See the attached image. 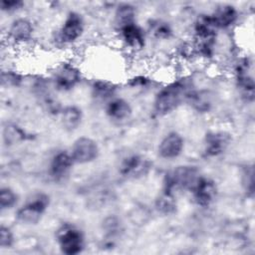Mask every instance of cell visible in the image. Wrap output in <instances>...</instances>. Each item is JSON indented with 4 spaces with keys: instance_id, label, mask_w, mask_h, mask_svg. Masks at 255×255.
Segmentation results:
<instances>
[{
    "instance_id": "obj_1",
    "label": "cell",
    "mask_w": 255,
    "mask_h": 255,
    "mask_svg": "<svg viewBox=\"0 0 255 255\" xmlns=\"http://www.w3.org/2000/svg\"><path fill=\"white\" fill-rule=\"evenodd\" d=\"M194 89L192 80L187 77H179L164 84L154 95L152 101L153 114L162 118L175 112L182 104L187 102Z\"/></svg>"
},
{
    "instance_id": "obj_2",
    "label": "cell",
    "mask_w": 255,
    "mask_h": 255,
    "mask_svg": "<svg viewBox=\"0 0 255 255\" xmlns=\"http://www.w3.org/2000/svg\"><path fill=\"white\" fill-rule=\"evenodd\" d=\"M51 204V197L44 191H36L30 194L24 203L15 211L16 220L24 225L38 224Z\"/></svg>"
},
{
    "instance_id": "obj_3",
    "label": "cell",
    "mask_w": 255,
    "mask_h": 255,
    "mask_svg": "<svg viewBox=\"0 0 255 255\" xmlns=\"http://www.w3.org/2000/svg\"><path fill=\"white\" fill-rule=\"evenodd\" d=\"M86 23L83 16L77 11H70L65 16L62 24L55 31L53 41L61 48L71 47L84 36Z\"/></svg>"
},
{
    "instance_id": "obj_4",
    "label": "cell",
    "mask_w": 255,
    "mask_h": 255,
    "mask_svg": "<svg viewBox=\"0 0 255 255\" xmlns=\"http://www.w3.org/2000/svg\"><path fill=\"white\" fill-rule=\"evenodd\" d=\"M200 174L199 169L194 165H177L164 174L161 190L171 192L175 195L181 191L189 192Z\"/></svg>"
},
{
    "instance_id": "obj_5",
    "label": "cell",
    "mask_w": 255,
    "mask_h": 255,
    "mask_svg": "<svg viewBox=\"0 0 255 255\" xmlns=\"http://www.w3.org/2000/svg\"><path fill=\"white\" fill-rule=\"evenodd\" d=\"M55 240L60 252L64 255L81 254L87 246L84 231L71 222H64L56 229Z\"/></svg>"
},
{
    "instance_id": "obj_6",
    "label": "cell",
    "mask_w": 255,
    "mask_h": 255,
    "mask_svg": "<svg viewBox=\"0 0 255 255\" xmlns=\"http://www.w3.org/2000/svg\"><path fill=\"white\" fill-rule=\"evenodd\" d=\"M51 85L59 92H70L74 90L83 80L81 68L73 61H62L58 63L51 73Z\"/></svg>"
},
{
    "instance_id": "obj_7",
    "label": "cell",
    "mask_w": 255,
    "mask_h": 255,
    "mask_svg": "<svg viewBox=\"0 0 255 255\" xmlns=\"http://www.w3.org/2000/svg\"><path fill=\"white\" fill-rule=\"evenodd\" d=\"M193 203L199 207L211 206L217 198L218 187L216 182L208 176L200 174L189 190Z\"/></svg>"
},
{
    "instance_id": "obj_8",
    "label": "cell",
    "mask_w": 255,
    "mask_h": 255,
    "mask_svg": "<svg viewBox=\"0 0 255 255\" xmlns=\"http://www.w3.org/2000/svg\"><path fill=\"white\" fill-rule=\"evenodd\" d=\"M152 168L150 160L142 154L126 155L119 164V173L127 179H138L146 176Z\"/></svg>"
},
{
    "instance_id": "obj_9",
    "label": "cell",
    "mask_w": 255,
    "mask_h": 255,
    "mask_svg": "<svg viewBox=\"0 0 255 255\" xmlns=\"http://www.w3.org/2000/svg\"><path fill=\"white\" fill-rule=\"evenodd\" d=\"M69 151L75 164H88L99 157L100 146L94 138L83 135L73 141Z\"/></svg>"
},
{
    "instance_id": "obj_10",
    "label": "cell",
    "mask_w": 255,
    "mask_h": 255,
    "mask_svg": "<svg viewBox=\"0 0 255 255\" xmlns=\"http://www.w3.org/2000/svg\"><path fill=\"white\" fill-rule=\"evenodd\" d=\"M231 134L226 130H210L205 133L202 143V154L206 158L222 155L231 144Z\"/></svg>"
},
{
    "instance_id": "obj_11",
    "label": "cell",
    "mask_w": 255,
    "mask_h": 255,
    "mask_svg": "<svg viewBox=\"0 0 255 255\" xmlns=\"http://www.w3.org/2000/svg\"><path fill=\"white\" fill-rule=\"evenodd\" d=\"M75 162L69 150H57L48 163V175L54 182L65 181L72 172Z\"/></svg>"
},
{
    "instance_id": "obj_12",
    "label": "cell",
    "mask_w": 255,
    "mask_h": 255,
    "mask_svg": "<svg viewBox=\"0 0 255 255\" xmlns=\"http://www.w3.org/2000/svg\"><path fill=\"white\" fill-rule=\"evenodd\" d=\"M35 34L33 22L26 17H18L14 19L8 26L6 31L7 40L15 46L29 44Z\"/></svg>"
},
{
    "instance_id": "obj_13",
    "label": "cell",
    "mask_w": 255,
    "mask_h": 255,
    "mask_svg": "<svg viewBox=\"0 0 255 255\" xmlns=\"http://www.w3.org/2000/svg\"><path fill=\"white\" fill-rule=\"evenodd\" d=\"M117 33L123 46L130 52H140L146 45V33L137 22L119 29Z\"/></svg>"
},
{
    "instance_id": "obj_14",
    "label": "cell",
    "mask_w": 255,
    "mask_h": 255,
    "mask_svg": "<svg viewBox=\"0 0 255 255\" xmlns=\"http://www.w3.org/2000/svg\"><path fill=\"white\" fill-rule=\"evenodd\" d=\"M185 140L181 133L171 130L165 133L157 144V154L165 160H172L179 157L184 151Z\"/></svg>"
},
{
    "instance_id": "obj_15",
    "label": "cell",
    "mask_w": 255,
    "mask_h": 255,
    "mask_svg": "<svg viewBox=\"0 0 255 255\" xmlns=\"http://www.w3.org/2000/svg\"><path fill=\"white\" fill-rule=\"evenodd\" d=\"M218 30H227L234 27L239 21V11L232 4H221L210 14Z\"/></svg>"
},
{
    "instance_id": "obj_16",
    "label": "cell",
    "mask_w": 255,
    "mask_h": 255,
    "mask_svg": "<svg viewBox=\"0 0 255 255\" xmlns=\"http://www.w3.org/2000/svg\"><path fill=\"white\" fill-rule=\"evenodd\" d=\"M105 114L113 122L121 123L128 120L132 115L130 103L122 98L115 97L105 104Z\"/></svg>"
},
{
    "instance_id": "obj_17",
    "label": "cell",
    "mask_w": 255,
    "mask_h": 255,
    "mask_svg": "<svg viewBox=\"0 0 255 255\" xmlns=\"http://www.w3.org/2000/svg\"><path fill=\"white\" fill-rule=\"evenodd\" d=\"M60 124L67 131L77 130L84 120V114L80 107L76 105H67L62 108L59 114Z\"/></svg>"
},
{
    "instance_id": "obj_18",
    "label": "cell",
    "mask_w": 255,
    "mask_h": 255,
    "mask_svg": "<svg viewBox=\"0 0 255 255\" xmlns=\"http://www.w3.org/2000/svg\"><path fill=\"white\" fill-rule=\"evenodd\" d=\"M118 86L108 80L97 79L91 85V95L98 101L106 104L113 98L117 97Z\"/></svg>"
},
{
    "instance_id": "obj_19",
    "label": "cell",
    "mask_w": 255,
    "mask_h": 255,
    "mask_svg": "<svg viewBox=\"0 0 255 255\" xmlns=\"http://www.w3.org/2000/svg\"><path fill=\"white\" fill-rule=\"evenodd\" d=\"M134 22H136V8L130 3H120L114 13L116 31Z\"/></svg>"
},
{
    "instance_id": "obj_20",
    "label": "cell",
    "mask_w": 255,
    "mask_h": 255,
    "mask_svg": "<svg viewBox=\"0 0 255 255\" xmlns=\"http://www.w3.org/2000/svg\"><path fill=\"white\" fill-rule=\"evenodd\" d=\"M195 112L199 114H206L212 109L213 102L211 94L206 90L194 89L189 95L186 102Z\"/></svg>"
},
{
    "instance_id": "obj_21",
    "label": "cell",
    "mask_w": 255,
    "mask_h": 255,
    "mask_svg": "<svg viewBox=\"0 0 255 255\" xmlns=\"http://www.w3.org/2000/svg\"><path fill=\"white\" fill-rule=\"evenodd\" d=\"M177 207L176 195L171 192L161 190L154 199L155 210L163 216L173 215L176 212Z\"/></svg>"
},
{
    "instance_id": "obj_22",
    "label": "cell",
    "mask_w": 255,
    "mask_h": 255,
    "mask_svg": "<svg viewBox=\"0 0 255 255\" xmlns=\"http://www.w3.org/2000/svg\"><path fill=\"white\" fill-rule=\"evenodd\" d=\"M29 133L19 125L14 123H7L3 127L2 137L4 143L7 145H13L22 141H25L29 137Z\"/></svg>"
},
{
    "instance_id": "obj_23",
    "label": "cell",
    "mask_w": 255,
    "mask_h": 255,
    "mask_svg": "<svg viewBox=\"0 0 255 255\" xmlns=\"http://www.w3.org/2000/svg\"><path fill=\"white\" fill-rule=\"evenodd\" d=\"M103 230L106 238L105 246L113 247L115 246L116 238L120 236V233L123 230L122 222L117 216H108L103 221Z\"/></svg>"
},
{
    "instance_id": "obj_24",
    "label": "cell",
    "mask_w": 255,
    "mask_h": 255,
    "mask_svg": "<svg viewBox=\"0 0 255 255\" xmlns=\"http://www.w3.org/2000/svg\"><path fill=\"white\" fill-rule=\"evenodd\" d=\"M149 33L156 40H168L173 36V29L163 20H154L149 24Z\"/></svg>"
},
{
    "instance_id": "obj_25",
    "label": "cell",
    "mask_w": 255,
    "mask_h": 255,
    "mask_svg": "<svg viewBox=\"0 0 255 255\" xmlns=\"http://www.w3.org/2000/svg\"><path fill=\"white\" fill-rule=\"evenodd\" d=\"M19 201L18 193L9 186H2L0 188V209L7 211L13 209Z\"/></svg>"
},
{
    "instance_id": "obj_26",
    "label": "cell",
    "mask_w": 255,
    "mask_h": 255,
    "mask_svg": "<svg viewBox=\"0 0 255 255\" xmlns=\"http://www.w3.org/2000/svg\"><path fill=\"white\" fill-rule=\"evenodd\" d=\"M23 75L15 69H3L0 76L1 86L5 88H18L23 83Z\"/></svg>"
},
{
    "instance_id": "obj_27",
    "label": "cell",
    "mask_w": 255,
    "mask_h": 255,
    "mask_svg": "<svg viewBox=\"0 0 255 255\" xmlns=\"http://www.w3.org/2000/svg\"><path fill=\"white\" fill-rule=\"evenodd\" d=\"M241 184L244 191L248 196H253L254 194V166L253 164H247L241 175Z\"/></svg>"
},
{
    "instance_id": "obj_28",
    "label": "cell",
    "mask_w": 255,
    "mask_h": 255,
    "mask_svg": "<svg viewBox=\"0 0 255 255\" xmlns=\"http://www.w3.org/2000/svg\"><path fill=\"white\" fill-rule=\"evenodd\" d=\"M15 243V235L13 230L7 226L2 224L0 226V248L8 249L11 248Z\"/></svg>"
},
{
    "instance_id": "obj_29",
    "label": "cell",
    "mask_w": 255,
    "mask_h": 255,
    "mask_svg": "<svg viewBox=\"0 0 255 255\" xmlns=\"http://www.w3.org/2000/svg\"><path fill=\"white\" fill-rule=\"evenodd\" d=\"M25 6V2L22 0H2L0 3V9L3 13H15Z\"/></svg>"
},
{
    "instance_id": "obj_30",
    "label": "cell",
    "mask_w": 255,
    "mask_h": 255,
    "mask_svg": "<svg viewBox=\"0 0 255 255\" xmlns=\"http://www.w3.org/2000/svg\"><path fill=\"white\" fill-rule=\"evenodd\" d=\"M150 83H151V79L143 74L134 75L130 77L127 82V84L133 89H144L147 86H149Z\"/></svg>"
}]
</instances>
